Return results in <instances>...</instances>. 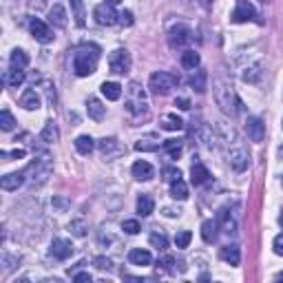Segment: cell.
Here are the masks:
<instances>
[{
    "mask_svg": "<svg viewBox=\"0 0 283 283\" xmlns=\"http://www.w3.org/2000/svg\"><path fill=\"white\" fill-rule=\"evenodd\" d=\"M98 58H100V49L95 44H82V47L73 53V71L80 78L95 73L98 69Z\"/></svg>",
    "mask_w": 283,
    "mask_h": 283,
    "instance_id": "1",
    "label": "cell"
},
{
    "mask_svg": "<svg viewBox=\"0 0 283 283\" xmlns=\"http://www.w3.org/2000/svg\"><path fill=\"white\" fill-rule=\"evenodd\" d=\"M215 89H212V93H215V102H217V106L221 108L226 115H235L237 113V106H241L239 104V100H237V95L233 91V84H230L228 80H215V84H212Z\"/></svg>",
    "mask_w": 283,
    "mask_h": 283,
    "instance_id": "2",
    "label": "cell"
},
{
    "mask_svg": "<svg viewBox=\"0 0 283 283\" xmlns=\"http://www.w3.org/2000/svg\"><path fill=\"white\" fill-rule=\"evenodd\" d=\"M126 111L131 113L133 118H144V115H149V102H146V95L137 82H131V84H128Z\"/></svg>",
    "mask_w": 283,
    "mask_h": 283,
    "instance_id": "3",
    "label": "cell"
},
{
    "mask_svg": "<svg viewBox=\"0 0 283 283\" xmlns=\"http://www.w3.org/2000/svg\"><path fill=\"white\" fill-rule=\"evenodd\" d=\"M179 84V80L168 71H155L149 78V89L153 95H168Z\"/></svg>",
    "mask_w": 283,
    "mask_h": 283,
    "instance_id": "4",
    "label": "cell"
},
{
    "mask_svg": "<svg viewBox=\"0 0 283 283\" xmlns=\"http://www.w3.org/2000/svg\"><path fill=\"white\" fill-rule=\"evenodd\" d=\"M29 171H31V186L34 188H40V186H44L49 182V177H51V173H53V166H51V159L47 155H42L40 159H36L34 164L29 166Z\"/></svg>",
    "mask_w": 283,
    "mask_h": 283,
    "instance_id": "5",
    "label": "cell"
},
{
    "mask_svg": "<svg viewBox=\"0 0 283 283\" xmlns=\"http://www.w3.org/2000/svg\"><path fill=\"white\" fill-rule=\"evenodd\" d=\"M131 53H128L126 49H115L111 55H108V69H111V73L115 75H126L128 71H131Z\"/></svg>",
    "mask_w": 283,
    "mask_h": 283,
    "instance_id": "6",
    "label": "cell"
},
{
    "mask_svg": "<svg viewBox=\"0 0 283 283\" xmlns=\"http://www.w3.org/2000/svg\"><path fill=\"white\" fill-rule=\"evenodd\" d=\"M228 164H230V168L237 171V173H243L248 168V164H250V155H248V151L243 149L241 144H237L235 149H230L228 151Z\"/></svg>",
    "mask_w": 283,
    "mask_h": 283,
    "instance_id": "7",
    "label": "cell"
},
{
    "mask_svg": "<svg viewBox=\"0 0 283 283\" xmlns=\"http://www.w3.org/2000/svg\"><path fill=\"white\" fill-rule=\"evenodd\" d=\"M118 11L113 9V5H108V3H102L98 5V7L93 9V18H95V22L102 24V27H111V24L118 22Z\"/></svg>",
    "mask_w": 283,
    "mask_h": 283,
    "instance_id": "8",
    "label": "cell"
},
{
    "mask_svg": "<svg viewBox=\"0 0 283 283\" xmlns=\"http://www.w3.org/2000/svg\"><path fill=\"white\" fill-rule=\"evenodd\" d=\"M190 40H192V31H190L188 24L179 22V24H175V27H171V31H168L171 47H184V44H188Z\"/></svg>",
    "mask_w": 283,
    "mask_h": 283,
    "instance_id": "9",
    "label": "cell"
},
{
    "mask_svg": "<svg viewBox=\"0 0 283 283\" xmlns=\"http://www.w3.org/2000/svg\"><path fill=\"white\" fill-rule=\"evenodd\" d=\"M29 31L40 44H49L51 40H53V34H51L49 24L42 22L40 18H29Z\"/></svg>",
    "mask_w": 283,
    "mask_h": 283,
    "instance_id": "10",
    "label": "cell"
},
{
    "mask_svg": "<svg viewBox=\"0 0 283 283\" xmlns=\"http://www.w3.org/2000/svg\"><path fill=\"white\" fill-rule=\"evenodd\" d=\"M254 14H257L254 5L250 3V0H239L230 18H233V22H248V20H252V18H254Z\"/></svg>",
    "mask_w": 283,
    "mask_h": 283,
    "instance_id": "11",
    "label": "cell"
},
{
    "mask_svg": "<svg viewBox=\"0 0 283 283\" xmlns=\"http://www.w3.org/2000/svg\"><path fill=\"white\" fill-rule=\"evenodd\" d=\"M246 133L252 142H263V137H266V124H263V120L250 115L246 120Z\"/></svg>",
    "mask_w": 283,
    "mask_h": 283,
    "instance_id": "12",
    "label": "cell"
},
{
    "mask_svg": "<svg viewBox=\"0 0 283 283\" xmlns=\"http://www.w3.org/2000/svg\"><path fill=\"white\" fill-rule=\"evenodd\" d=\"M73 243H71L69 239H53L51 241V254L55 257V259H60V261H64V259H69L71 254H73Z\"/></svg>",
    "mask_w": 283,
    "mask_h": 283,
    "instance_id": "13",
    "label": "cell"
},
{
    "mask_svg": "<svg viewBox=\"0 0 283 283\" xmlns=\"http://www.w3.org/2000/svg\"><path fill=\"white\" fill-rule=\"evenodd\" d=\"M131 173H133V177L137 179V182H149V179L155 177V168H153L149 162H144V159L135 162L133 168H131Z\"/></svg>",
    "mask_w": 283,
    "mask_h": 283,
    "instance_id": "14",
    "label": "cell"
},
{
    "mask_svg": "<svg viewBox=\"0 0 283 283\" xmlns=\"http://www.w3.org/2000/svg\"><path fill=\"white\" fill-rule=\"evenodd\" d=\"M49 24H53L55 29L67 27V9H64L60 3H55L53 7L49 9Z\"/></svg>",
    "mask_w": 283,
    "mask_h": 283,
    "instance_id": "15",
    "label": "cell"
},
{
    "mask_svg": "<svg viewBox=\"0 0 283 283\" xmlns=\"http://www.w3.org/2000/svg\"><path fill=\"white\" fill-rule=\"evenodd\" d=\"M22 184H24V171H20V173H9V175H5L3 179H0V186H3V190H18Z\"/></svg>",
    "mask_w": 283,
    "mask_h": 283,
    "instance_id": "16",
    "label": "cell"
},
{
    "mask_svg": "<svg viewBox=\"0 0 283 283\" xmlns=\"http://www.w3.org/2000/svg\"><path fill=\"white\" fill-rule=\"evenodd\" d=\"M87 111H89V118L95 120V122H102L106 115V106L102 104V102L98 98H89L87 102Z\"/></svg>",
    "mask_w": 283,
    "mask_h": 283,
    "instance_id": "17",
    "label": "cell"
},
{
    "mask_svg": "<svg viewBox=\"0 0 283 283\" xmlns=\"http://www.w3.org/2000/svg\"><path fill=\"white\" fill-rule=\"evenodd\" d=\"M128 261H131L133 266H151V263H153V257H151L149 250L133 248L131 252H128Z\"/></svg>",
    "mask_w": 283,
    "mask_h": 283,
    "instance_id": "18",
    "label": "cell"
},
{
    "mask_svg": "<svg viewBox=\"0 0 283 283\" xmlns=\"http://www.w3.org/2000/svg\"><path fill=\"white\" fill-rule=\"evenodd\" d=\"M217 230H219V221H217V219H206L202 223V239L206 243H212L217 239V235H219Z\"/></svg>",
    "mask_w": 283,
    "mask_h": 283,
    "instance_id": "19",
    "label": "cell"
},
{
    "mask_svg": "<svg viewBox=\"0 0 283 283\" xmlns=\"http://www.w3.org/2000/svg\"><path fill=\"white\" fill-rule=\"evenodd\" d=\"M20 106L27 108V111H38V108H40V95H38L34 89H27L20 98Z\"/></svg>",
    "mask_w": 283,
    "mask_h": 283,
    "instance_id": "20",
    "label": "cell"
},
{
    "mask_svg": "<svg viewBox=\"0 0 283 283\" xmlns=\"http://www.w3.org/2000/svg\"><path fill=\"white\" fill-rule=\"evenodd\" d=\"M195 135H197V139L202 142L206 149H212V146H215V133H212V126H208V124H199L197 131H195Z\"/></svg>",
    "mask_w": 283,
    "mask_h": 283,
    "instance_id": "21",
    "label": "cell"
},
{
    "mask_svg": "<svg viewBox=\"0 0 283 283\" xmlns=\"http://www.w3.org/2000/svg\"><path fill=\"white\" fill-rule=\"evenodd\" d=\"M208 177H210V173H208V168H206L204 164H192V168H190V182H192V186H202V184H206L208 182Z\"/></svg>",
    "mask_w": 283,
    "mask_h": 283,
    "instance_id": "22",
    "label": "cell"
},
{
    "mask_svg": "<svg viewBox=\"0 0 283 283\" xmlns=\"http://www.w3.org/2000/svg\"><path fill=\"white\" fill-rule=\"evenodd\" d=\"M219 257L226 263H230V266H239V261H241V250L239 246H223L219 250Z\"/></svg>",
    "mask_w": 283,
    "mask_h": 283,
    "instance_id": "23",
    "label": "cell"
},
{
    "mask_svg": "<svg viewBox=\"0 0 283 283\" xmlns=\"http://www.w3.org/2000/svg\"><path fill=\"white\" fill-rule=\"evenodd\" d=\"M159 126H162L164 131H182L184 122H182V118H177L175 113H166V115H162V120H159Z\"/></svg>",
    "mask_w": 283,
    "mask_h": 283,
    "instance_id": "24",
    "label": "cell"
},
{
    "mask_svg": "<svg viewBox=\"0 0 283 283\" xmlns=\"http://www.w3.org/2000/svg\"><path fill=\"white\" fill-rule=\"evenodd\" d=\"M71 16L78 27H84L87 24V14H84V3L82 0H71Z\"/></svg>",
    "mask_w": 283,
    "mask_h": 283,
    "instance_id": "25",
    "label": "cell"
},
{
    "mask_svg": "<svg viewBox=\"0 0 283 283\" xmlns=\"http://www.w3.org/2000/svg\"><path fill=\"white\" fill-rule=\"evenodd\" d=\"M153 210H155V202H153V197L151 195H139L137 197V215H142V217H149V215H153Z\"/></svg>",
    "mask_w": 283,
    "mask_h": 283,
    "instance_id": "26",
    "label": "cell"
},
{
    "mask_svg": "<svg viewBox=\"0 0 283 283\" xmlns=\"http://www.w3.org/2000/svg\"><path fill=\"white\" fill-rule=\"evenodd\" d=\"M171 197L179 199V202L188 199V186H186L184 179H175V182H171Z\"/></svg>",
    "mask_w": 283,
    "mask_h": 283,
    "instance_id": "27",
    "label": "cell"
},
{
    "mask_svg": "<svg viewBox=\"0 0 283 283\" xmlns=\"http://www.w3.org/2000/svg\"><path fill=\"white\" fill-rule=\"evenodd\" d=\"M100 89H102V95H104L106 100H111V102L122 98V87L118 84V82H104Z\"/></svg>",
    "mask_w": 283,
    "mask_h": 283,
    "instance_id": "28",
    "label": "cell"
},
{
    "mask_svg": "<svg viewBox=\"0 0 283 283\" xmlns=\"http://www.w3.org/2000/svg\"><path fill=\"white\" fill-rule=\"evenodd\" d=\"M206 82H208V75H206V71H202V69H197L195 73L190 75V87L195 89L197 93H204L206 89H208V87H206Z\"/></svg>",
    "mask_w": 283,
    "mask_h": 283,
    "instance_id": "29",
    "label": "cell"
},
{
    "mask_svg": "<svg viewBox=\"0 0 283 283\" xmlns=\"http://www.w3.org/2000/svg\"><path fill=\"white\" fill-rule=\"evenodd\" d=\"M95 149V142L91 135H80L78 139H75V151L80 153V155H89Z\"/></svg>",
    "mask_w": 283,
    "mask_h": 283,
    "instance_id": "30",
    "label": "cell"
},
{
    "mask_svg": "<svg viewBox=\"0 0 283 283\" xmlns=\"http://www.w3.org/2000/svg\"><path fill=\"white\" fill-rule=\"evenodd\" d=\"M100 151H102V155L104 157H111L113 153H120V144H118V139L115 137H104V139H100Z\"/></svg>",
    "mask_w": 283,
    "mask_h": 283,
    "instance_id": "31",
    "label": "cell"
},
{
    "mask_svg": "<svg viewBox=\"0 0 283 283\" xmlns=\"http://www.w3.org/2000/svg\"><path fill=\"white\" fill-rule=\"evenodd\" d=\"M182 146H184L182 139H164V142H162V149L168 153L173 159H177L179 155H182Z\"/></svg>",
    "mask_w": 283,
    "mask_h": 283,
    "instance_id": "32",
    "label": "cell"
},
{
    "mask_svg": "<svg viewBox=\"0 0 283 283\" xmlns=\"http://www.w3.org/2000/svg\"><path fill=\"white\" fill-rule=\"evenodd\" d=\"M40 137L42 142H47V144H53V142L60 139V133H58V126L53 124V122H47L42 128V133H40Z\"/></svg>",
    "mask_w": 283,
    "mask_h": 283,
    "instance_id": "33",
    "label": "cell"
},
{
    "mask_svg": "<svg viewBox=\"0 0 283 283\" xmlns=\"http://www.w3.org/2000/svg\"><path fill=\"white\" fill-rule=\"evenodd\" d=\"M219 226L223 228V233H228V235H235L237 233V223H235V219L228 215V210H219Z\"/></svg>",
    "mask_w": 283,
    "mask_h": 283,
    "instance_id": "34",
    "label": "cell"
},
{
    "mask_svg": "<svg viewBox=\"0 0 283 283\" xmlns=\"http://www.w3.org/2000/svg\"><path fill=\"white\" fill-rule=\"evenodd\" d=\"M5 82H7L9 87L18 89L24 82V71L22 69H11V71H7V73H5Z\"/></svg>",
    "mask_w": 283,
    "mask_h": 283,
    "instance_id": "35",
    "label": "cell"
},
{
    "mask_svg": "<svg viewBox=\"0 0 283 283\" xmlns=\"http://www.w3.org/2000/svg\"><path fill=\"white\" fill-rule=\"evenodd\" d=\"M9 62H11V69H24V67L29 64V55L24 53L22 49H16L14 53H11Z\"/></svg>",
    "mask_w": 283,
    "mask_h": 283,
    "instance_id": "36",
    "label": "cell"
},
{
    "mask_svg": "<svg viewBox=\"0 0 283 283\" xmlns=\"http://www.w3.org/2000/svg\"><path fill=\"white\" fill-rule=\"evenodd\" d=\"M182 67L195 71L199 67V53H195V51H190V49L184 51V53H182Z\"/></svg>",
    "mask_w": 283,
    "mask_h": 283,
    "instance_id": "37",
    "label": "cell"
},
{
    "mask_svg": "<svg viewBox=\"0 0 283 283\" xmlns=\"http://www.w3.org/2000/svg\"><path fill=\"white\" fill-rule=\"evenodd\" d=\"M157 149H159V142L153 139V137L139 139L137 144H135V151H139V153H151V151H157Z\"/></svg>",
    "mask_w": 283,
    "mask_h": 283,
    "instance_id": "38",
    "label": "cell"
},
{
    "mask_svg": "<svg viewBox=\"0 0 283 283\" xmlns=\"http://www.w3.org/2000/svg\"><path fill=\"white\" fill-rule=\"evenodd\" d=\"M241 78L246 80V82H259V78H261V64H252V67H248L241 73Z\"/></svg>",
    "mask_w": 283,
    "mask_h": 283,
    "instance_id": "39",
    "label": "cell"
},
{
    "mask_svg": "<svg viewBox=\"0 0 283 283\" xmlns=\"http://www.w3.org/2000/svg\"><path fill=\"white\" fill-rule=\"evenodd\" d=\"M151 246L157 248V250H166V246H168V239H166L164 233H159V230H155V233H151Z\"/></svg>",
    "mask_w": 283,
    "mask_h": 283,
    "instance_id": "40",
    "label": "cell"
},
{
    "mask_svg": "<svg viewBox=\"0 0 283 283\" xmlns=\"http://www.w3.org/2000/svg\"><path fill=\"white\" fill-rule=\"evenodd\" d=\"M16 126V120H14V115H11L7 108H5L3 113H0V128L3 131H11V128Z\"/></svg>",
    "mask_w": 283,
    "mask_h": 283,
    "instance_id": "41",
    "label": "cell"
},
{
    "mask_svg": "<svg viewBox=\"0 0 283 283\" xmlns=\"http://www.w3.org/2000/svg\"><path fill=\"white\" fill-rule=\"evenodd\" d=\"M190 239H192L190 230H182V233H177V237H175V246L177 248H188L190 246Z\"/></svg>",
    "mask_w": 283,
    "mask_h": 283,
    "instance_id": "42",
    "label": "cell"
},
{
    "mask_svg": "<svg viewBox=\"0 0 283 283\" xmlns=\"http://www.w3.org/2000/svg\"><path fill=\"white\" fill-rule=\"evenodd\" d=\"M69 230H71V233H73L75 237H84V235H87V223L82 221V219H75V221L69 223Z\"/></svg>",
    "mask_w": 283,
    "mask_h": 283,
    "instance_id": "43",
    "label": "cell"
},
{
    "mask_svg": "<svg viewBox=\"0 0 283 283\" xmlns=\"http://www.w3.org/2000/svg\"><path fill=\"white\" fill-rule=\"evenodd\" d=\"M24 155H27V151H24V149H14V151H3V153H0V157H3L5 159V162H11V159H22Z\"/></svg>",
    "mask_w": 283,
    "mask_h": 283,
    "instance_id": "44",
    "label": "cell"
},
{
    "mask_svg": "<svg viewBox=\"0 0 283 283\" xmlns=\"http://www.w3.org/2000/svg\"><path fill=\"white\" fill-rule=\"evenodd\" d=\"M122 230H124L126 235H137L139 230H142V226H139L137 219H126L124 223H122Z\"/></svg>",
    "mask_w": 283,
    "mask_h": 283,
    "instance_id": "45",
    "label": "cell"
},
{
    "mask_svg": "<svg viewBox=\"0 0 283 283\" xmlns=\"http://www.w3.org/2000/svg\"><path fill=\"white\" fill-rule=\"evenodd\" d=\"M162 175L166 182H175V179H182V171H179L177 166H168V168L162 171Z\"/></svg>",
    "mask_w": 283,
    "mask_h": 283,
    "instance_id": "46",
    "label": "cell"
},
{
    "mask_svg": "<svg viewBox=\"0 0 283 283\" xmlns=\"http://www.w3.org/2000/svg\"><path fill=\"white\" fill-rule=\"evenodd\" d=\"M0 263H3V272L7 274V272H11V270L16 268L18 259H16V257H11V254H7V252H5V254H3V259H0Z\"/></svg>",
    "mask_w": 283,
    "mask_h": 283,
    "instance_id": "47",
    "label": "cell"
},
{
    "mask_svg": "<svg viewBox=\"0 0 283 283\" xmlns=\"http://www.w3.org/2000/svg\"><path fill=\"white\" fill-rule=\"evenodd\" d=\"M118 22L122 24V27H131V24L135 22V18H133V11H128V9L120 11V16H118Z\"/></svg>",
    "mask_w": 283,
    "mask_h": 283,
    "instance_id": "48",
    "label": "cell"
},
{
    "mask_svg": "<svg viewBox=\"0 0 283 283\" xmlns=\"http://www.w3.org/2000/svg\"><path fill=\"white\" fill-rule=\"evenodd\" d=\"M93 266L98 268V270H111L113 263H111V259H108V257H95Z\"/></svg>",
    "mask_w": 283,
    "mask_h": 283,
    "instance_id": "49",
    "label": "cell"
},
{
    "mask_svg": "<svg viewBox=\"0 0 283 283\" xmlns=\"http://www.w3.org/2000/svg\"><path fill=\"white\" fill-rule=\"evenodd\" d=\"M272 248H274V252H276V254H279V257H283V233L274 237V241H272Z\"/></svg>",
    "mask_w": 283,
    "mask_h": 283,
    "instance_id": "50",
    "label": "cell"
},
{
    "mask_svg": "<svg viewBox=\"0 0 283 283\" xmlns=\"http://www.w3.org/2000/svg\"><path fill=\"white\" fill-rule=\"evenodd\" d=\"M73 281H78V283H91L93 276H91V272H78V274H73Z\"/></svg>",
    "mask_w": 283,
    "mask_h": 283,
    "instance_id": "51",
    "label": "cell"
},
{
    "mask_svg": "<svg viewBox=\"0 0 283 283\" xmlns=\"http://www.w3.org/2000/svg\"><path fill=\"white\" fill-rule=\"evenodd\" d=\"M175 106L182 108V111H188V108H190V100L188 98H177L175 100Z\"/></svg>",
    "mask_w": 283,
    "mask_h": 283,
    "instance_id": "52",
    "label": "cell"
},
{
    "mask_svg": "<svg viewBox=\"0 0 283 283\" xmlns=\"http://www.w3.org/2000/svg\"><path fill=\"white\" fill-rule=\"evenodd\" d=\"M29 7H34V9H42V7H44V0H29Z\"/></svg>",
    "mask_w": 283,
    "mask_h": 283,
    "instance_id": "53",
    "label": "cell"
},
{
    "mask_svg": "<svg viewBox=\"0 0 283 283\" xmlns=\"http://www.w3.org/2000/svg\"><path fill=\"white\" fill-rule=\"evenodd\" d=\"M179 212H182V210H173V208H164V215H166V217H179Z\"/></svg>",
    "mask_w": 283,
    "mask_h": 283,
    "instance_id": "54",
    "label": "cell"
},
{
    "mask_svg": "<svg viewBox=\"0 0 283 283\" xmlns=\"http://www.w3.org/2000/svg\"><path fill=\"white\" fill-rule=\"evenodd\" d=\"M106 3H108V5H113V7H115V5H120L122 0H106Z\"/></svg>",
    "mask_w": 283,
    "mask_h": 283,
    "instance_id": "55",
    "label": "cell"
},
{
    "mask_svg": "<svg viewBox=\"0 0 283 283\" xmlns=\"http://www.w3.org/2000/svg\"><path fill=\"white\" fill-rule=\"evenodd\" d=\"M274 279H276V281H283V272H279V274L274 276Z\"/></svg>",
    "mask_w": 283,
    "mask_h": 283,
    "instance_id": "56",
    "label": "cell"
},
{
    "mask_svg": "<svg viewBox=\"0 0 283 283\" xmlns=\"http://www.w3.org/2000/svg\"><path fill=\"white\" fill-rule=\"evenodd\" d=\"M279 223H281V228H283V212H281V215H279Z\"/></svg>",
    "mask_w": 283,
    "mask_h": 283,
    "instance_id": "57",
    "label": "cell"
},
{
    "mask_svg": "<svg viewBox=\"0 0 283 283\" xmlns=\"http://www.w3.org/2000/svg\"><path fill=\"white\" fill-rule=\"evenodd\" d=\"M281 126H283V120H281Z\"/></svg>",
    "mask_w": 283,
    "mask_h": 283,
    "instance_id": "58",
    "label": "cell"
}]
</instances>
